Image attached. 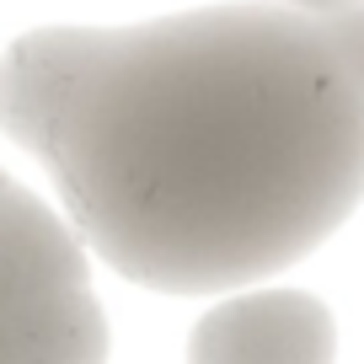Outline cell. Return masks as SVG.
<instances>
[{"label": "cell", "mask_w": 364, "mask_h": 364, "mask_svg": "<svg viewBox=\"0 0 364 364\" xmlns=\"http://www.w3.org/2000/svg\"><path fill=\"white\" fill-rule=\"evenodd\" d=\"M0 129L80 241L156 295L273 279L364 198V97L316 16L279 0L33 27L0 54Z\"/></svg>", "instance_id": "1"}, {"label": "cell", "mask_w": 364, "mask_h": 364, "mask_svg": "<svg viewBox=\"0 0 364 364\" xmlns=\"http://www.w3.org/2000/svg\"><path fill=\"white\" fill-rule=\"evenodd\" d=\"M107 321L86 241L0 166V364H97Z\"/></svg>", "instance_id": "2"}, {"label": "cell", "mask_w": 364, "mask_h": 364, "mask_svg": "<svg viewBox=\"0 0 364 364\" xmlns=\"http://www.w3.org/2000/svg\"><path fill=\"white\" fill-rule=\"evenodd\" d=\"M188 353L198 364H327L338 353V327L306 289H252L204 311Z\"/></svg>", "instance_id": "3"}, {"label": "cell", "mask_w": 364, "mask_h": 364, "mask_svg": "<svg viewBox=\"0 0 364 364\" xmlns=\"http://www.w3.org/2000/svg\"><path fill=\"white\" fill-rule=\"evenodd\" d=\"M316 22H321V33L332 38V48H338L343 70L353 75V86H359V97H364V0H348L343 11L316 16Z\"/></svg>", "instance_id": "4"}, {"label": "cell", "mask_w": 364, "mask_h": 364, "mask_svg": "<svg viewBox=\"0 0 364 364\" xmlns=\"http://www.w3.org/2000/svg\"><path fill=\"white\" fill-rule=\"evenodd\" d=\"M279 6H289V11H306V16H332V11H343L348 0H279Z\"/></svg>", "instance_id": "5"}]
</instances>
